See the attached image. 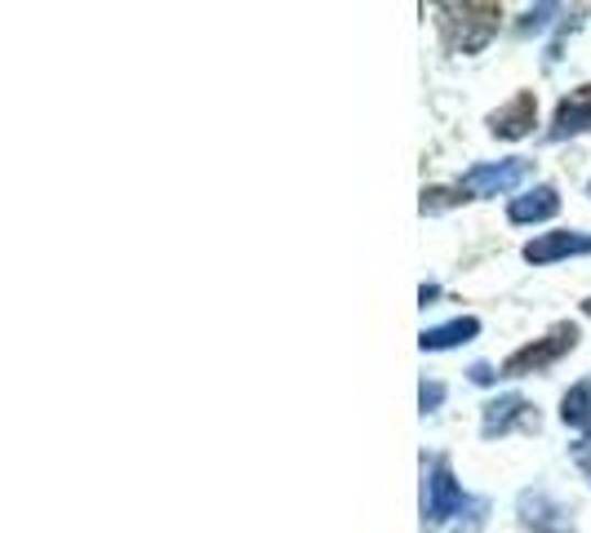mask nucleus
Masks as SVG:
<instances>
[{
    "label": "nucleus",
    "instance_id": "15",
    "mask_svg": "<svg viewBox=\"0 0 591 533\" xmlns=\"http://www.w3.org/2000/svg\"><path fill=\"white\" fill-rule=\"evenodd\" d=\"M582 311H587V315H591V298H587V302H582Z\"/></svg>",
    "mask_w": 591,
    "mask_h": 533
},
{
    "label": "nucleus",
    "instance_id": "11",
    "mask_svg": "<svg viewBox=\"0 0 591 533\" xmlns=\"http://www.w3.org/2000/svg\"><path fill=\"white\" fill-rule=\"evenodd\" d=\"M477 334H481V320H477V315H458V320H449V325L423 330L418 347H423V352H449V347H462V343H471Z\"/></svg>",
    "mask_w": 591,
    "mask_h": 533
},
{
    "label": "nucleus",
    "instance_id": "1",
    "mask_svg": "<svg viewBox=\"0 0 591 533\" xmlns=\"http://www.w3.org/2000/svg\"><path fill=\"white\" fill-rule=\"evenodd\" d=\"M440 36L453 54H481L499 32L494 5H440Z\"/></svg>",
    "mask_w": 591,
    "mask_h": 533
},
{
    "label": "nucleus",
    "instance_id": "16",
    "mask_svg": "<svg viewBox=\"0 0 591 533\" xmlns=\"http://www.w3.org/2000/svg\"><path fill=\"white\" fill-rule=\"evenodd\" d=\"M587 191H591V187H587Z\"/></svg>",
    "mask_w": 591,
    "mask_h": 533
},
{
    "label": "nucleus",
    "instance_id": "10",
    "mask_svg": "<svg viewBox=\"0 0 591 533\" xmlns=\"http://www.w3.org/2000/svg\"><path fill=\"white\" fill-rule=\"evenodd\" d=\"M529 418V400L525 396H499L485 404V418H481V432L494 441V436H507L516 422Z\"/></svg>",
    "mask_w": 591,
    "mask_h": 533
},
{
    "label": "nucleus",
    "instance_id": "4",
    "mask_svg": "<svg viewBox=\"0 0 591 533\" xmlns=\"http://www.w3.org/2000/svg\"><path fill=\"white\" fill-rule=\"evenodd\" d=\"M462 507H467L462 485L453 480L449 463H445V458H436V463H431V471H427V480H423V529L445 524V520H449L453 511H462Z\"/></svg>",
    "mask_w": 591,
    "mask_h": 533
},
{
    "label": "nucleus",
    "instance_id": "5",
    "mask_svg": "<svg viewBox=\"0 0 591 533\" xmlns=\"http://www.w3.org/2000/svg\"><path fill=\"white\" fill-rule=\"evenodd\" d=\"M521 254H525V263L547 267V263L573 258V254H591V236H582V232H543V236H534Z\"/></svg>",
    "mask_w": 591,
    "mask_h": 533
},
{
    "label": "nucleus",
    "instance_id": "14",
    "mask_svg": "<svg viewBox=\"0 0 591 533\" xmlns=\"http://www.w3.org/2000/svg\"><path fill=\"white\" fill-rule=\"evenodd\" d=\"M471 382H481V387L494 382V369H490V365H471Z\"/></svg>",
    "mask_w": 591,
    "mask_h": 533
},
{
    "label": "nucleus",
    "instance_id": "6",
    "mask_svg": "<svg viewBox=\"0 0 591 533\" xmlns=\"http://www.w3.org/2000/svg\"><path fill=\"white\" fill-rule=\"evenodd\" d=\"M534 125H538V98H534L529 89L516 93L512 102H503L499 112L490 116V134H494V138H525Z\"/></svg>",
    "mask_w": 591,
    "mask_h": 533
},
{
    "label": "nucleus",
    "instance_id": "7",
    "mask_svg": "<svg viewBox=\"0 0 591 533\" xmlns=\"http://www.w3.org/2000/svg\"><path fill=\"white\" fill-rule=\"evenodd\" d=\"M521 524H525V529H534V533H573L569 511H565L556 498L534 493V489H525V493H521Z\"/></svg>",
    "mask_w": 591,
    "mask_h": 533
},
{
    "label": "nucleus",
    "instance_id": "2",
    "mask_svg": "<svg viewBox=\"0 0 591 533\" xmlns=\"http://www.w3.org/2000/svg\"><path fill=\"white\" fill-rule=\"evenodd\" d=\"M578 347V325H556L547 338H534L529 347H521V352H512L507 360H503V378H525V374H543V369H551L560 356H569Z\"/></svg>",
    "mask_w": 591,
    "mask_h": 533
},
{
    "label": "nucleus",
    "instance_id": "9",
    "mask_svg": "<svg viewBox=\"0 0 591 533\" xmlns=\"http://www.w3.org/2000/svg\"><path fill=\"white\" fill-rule=\"evenodd\" d=\"M560 213V196H556V187H534V191H525V196H516L512 204H507V219L516 223V227H529V223H547V219H556Z\"/></svg>",
    "mask_w": 591,
    "mask_h": 533
},
{
    "label": "nucleus",
    "instance_id": "12",
    "mask_svg": "<svg viewBox=\"0 0 591 533\" xmlns=\"http://www.w3.org/2000/svg\"><path fill=\"white\" fill-rule=\"evenodd\" d=\"M560 418H565V426H573V432H591V378H582L565 391Z\"/></svg>",
    "mask_w": 591,
    "mask_h": 533
},
{
    "label": "nucleus",
    "instance_id": "3",
    "mask_svg": "<svg viewBox=\"0 0 591 533\" xmlns=\"http://www.w3.org/2000/svg\"><path fill=\"white\" fill-rule=\"evenodd\" d=\"M529 178V160H490V165H477L458 178V191L467 200H490V196H507L516 191L521 182Z\"/></svg>",
    "mask_w": 591,
    "mask_h": 533
},
{
    "label": "nucleus",
    "instance_id": "13",
    "mask_svg": "<svg viewBox=\"0 0 591 533\" xmlns=\"http://www.w3.org/2000/svg\"><path fill=\"white\" fill-rule=\"evenodd\" d=\"M440 400H445V387H440V382H423V413L436 409Z\"/></svg>",
    "mask_w": 591,
    "mask_h": 533
},
{
    "label": "nucleus",
    "instance_id": "8",
    "mask_svg": "<svg viewBox=\"0 0 591 533\" xmlns=\"http://www.w3.org/2000/svg\"><path fill=\"white\" fill-rule=\"evenodd\" d=\"M591 130V85H578L560 98L556 116H551V138H573V134H587Z\"/></svg>",
    "mask_w": 591,
    "mask_h": 533
}]
</instances>
